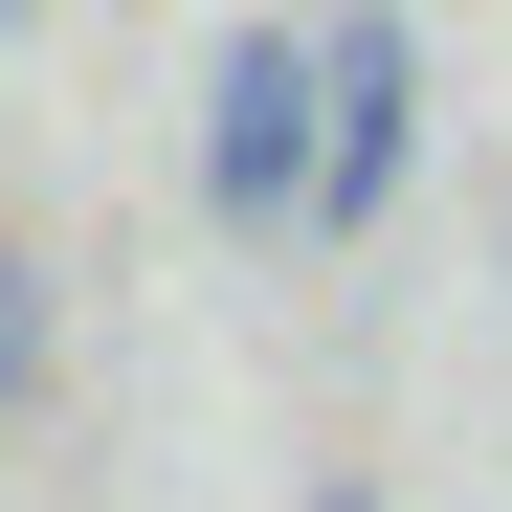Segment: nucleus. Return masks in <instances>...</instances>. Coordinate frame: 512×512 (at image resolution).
Masks as SVG:
<instances>
[{
    "label": "nucleus",
    "mask_w": 512,
    "mask_h": 512,
    "mask_svg": "<svg viewBox=\"0 0 512 512\" xmlns=\"http://www.w3.org/2000/svg\"><path fill=\"white\" fill-rule=\"evenodd\" d=\"M401 156H423V23L401 0H334L312 23V245H357L401 201Z\"/></svg>",
    "instance_id": "f257e3e1"
},
{
    "label": "nucleus",
    "mask_w": 512,
    "mask_h": 512,
    "mask_svg": "<svg viewBox=\"0 0 512 512\" xmlns=\"http://www.w3.org/2000/svg\"><path fill=\"white\" fill-rule=\"evenodd\" d=\"M201 223L223 245H312V23H245L201 67Z\"/></svg>",
    "instance_id": "f03ea898"
},
{
    "label": "nucleus",
    "mask_w": 512,
    "mask_h": 512,
    "mask_svg": "<svg viewBox=\"0 0 512 512\" xmlns=\"http://www.w3.org/2000/svg\"><path fill=\"white\" fill-rule=\"evenodd\" d=\"M23 379H45V268L0 245V401H23Z\"/></svg>",
    "instance_id": "7ed1b4c3"
},
{
    "label": "nucleus",
    "mask_w": 512,
    "mask_h": 512,
    "mask_svg": "<svg viewBox=\"0 0 512 512\" xmlns=\"http://www.w3.org/2000/svg\"><path fill=\"white\" fill-rule=\"evenodd\" d=\"M312 512H379V490H312Z\"/></svg>",
    "instance_id": "20e7f679"
},
{
    "label": "nucleus",
    "mask_w": 512,
    "mask_h": 512,
    "mask_svg": "<svg viewBox=\"0 0 512 512\" xmlns=\"http://www.w3.org/2000/svg\"><path fill=\"white\" fill-rule=\"evenodd\" d=\"M0 23H23V0H0Z\"/></svg>",
    "instance_id": "39448f33"
}]
</instances>
